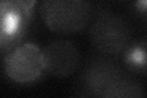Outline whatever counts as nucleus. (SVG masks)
<instances>
[{
    "label": "nucleus",
    "instance_id": "obj_3",
    "mask_svg": "<svg viewBox=\"0 0 147 98\" xmlns=\"http://www.w3.org/2000/svg\"><path fill=\"white\" fill-rule=\"evenodd\" d=\"M39 14L52 32L74 34L90 25L94 10L91 0H42Z\"/></svg>",
    "mask_w": 147,
    "mask_h": 98
},
{
    "label": "nucleus",
    "instance_id": "obj_5",
    "mask_svg": "<svg viewBox=\"0 0 147 98\" xmlns=\"http://www.w3.org/2000/svg\"><path fill=\"white\" fill-rule=\"evenodd\" d=\"M33 14L7 0H0V53L4 57L25 43Z\"/></svg>",
    "mask_w": 147,
    "mask_h": 98
},
{
    "label": "nucleus",
    "instance_id": "obj_4",
    "mask_svg": "<svg viewBox=\"0 0 147 98\" xmlns=\"http://www.w3.org/2000/svg\"><path fill=\"white\" fill-rule=\"evenodd\" d=\"M3 58L4 74L12 82L28 85L39 81L45 74L42 49L34 43L25 42Z\"/></svg>",
    "mask_w": 147,
    "mask_h": 98
},
{
    "label": "nucleus",
    "instance_id": "obj_9",
    "mask_svg": "<svg viewBox=\"0 0 147 98\" xmlns=\"http://www.w3.org/2000/svg\"><path fill=\"white\" fill-rule=\"evenodd\" d=\"M7 1H11L18 6L26 9V10L34 12V6H36V4L38 0H7Z\"/></svg>",
    "mask_w": 147,
    "mask_h": 98
},
{
    "label": "nucleus",
    "instance_id": "obj_1",
    "mask_svg": "<svg viewBox=\"0 0 147 98\" xmlns=\"http://www.w3.org/2000/svg\"><path fill=\"white\" fill-rule=\"evenodd\" d=\"M79 95L100 98H141L145 96L140 82L127 76L119 65L105 55L92 58L79 80Z\"/></svg>",
    "mask_w": 147,
    "mask_h": 98
},
{
    "label": "nucleus",
    "instance_id": "obj_8",
    "mask_svg": "<svg viewBox=\"0 0 147 98\" xmlns=\"http://www.w3.org/2000/svg\"><path fill=\"white\" fill-rule=\"evenodd\" d=\"M130 12L140 22L147 25V0H131Z\"/></svg>",
    "mask_w": 147,
    "mask_h": 98
},
{
    "label": "nucleus",
    "instance_id": "obj_6",
    "mask_svg": "<svg viewBox=\"0 0 147 98\" xmlns=\"http://www.w3.org/2000/svg\"><path fill=\"white\" fill-rule=\"evenodd\" d=\"M42 59L45 72L58 78H65L77 71L81 54L70 41H53L42 49Z\"/></svg>",
    "mask_w": 147,
    "mask_h": 98
},
{
    "label": "nucleus",
    "instance_id": "obj_7",
    "mask_svg": "<svg viewBox=\"0 0 147 98\" xmlns=\"http://www.w3.org/2000/svg\"><path fill=\"white\" fill-rule=\"evenodd\" d=\"M120 55L127 72L140 76L147 75V39L131 41Z\"/></svg>",
    "mask_w": 147,
    "mask_h": 98
},
{
    "label": "nucleus",
    "instance_id": "obj_2",
    "mask_svg": "<svg viewBox=\"0 0 147 98\" xmlns=\"http://www.w3.org/2000/svg\"><path fill=\"white\" fill-rule=\"evenodd\" d=\"M88 38L99 54L117 57L131 42V28L121 16L108 7L99 6L94 10L90 23Z\"/></svg>",
    "mask_w": 147,
    "mask_h": 98
},
{
    "label": "nucleus",
    "instance_id": "obj_10",
    "mask_svg": "<svg viewBox=\"0 0 147 98\" xmlns=\"http://www.w3.org/2000/svg\"><path fill=\"white\" fill-rule=\"evenodd\" d=\"M146 26H147V25H146Z\"/></svg>",
    "mask_w": 147,
    "mask_h": 98
}]
</instances>
